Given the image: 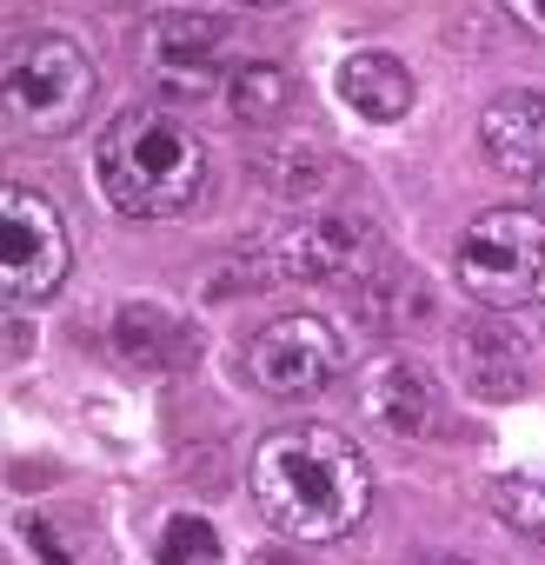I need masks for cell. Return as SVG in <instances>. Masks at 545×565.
Here are the masks:
<instances>
[{
    "mask_svg": "<svg viewBox=\"0 0 545 565\" xmlns=\"http://www.w3.org/2000/svg\"><path fill=\"white\" fill-rule=\"evenodd\" d=\"M246 486H253L259 519L300 545L346 539L373 505V466L333 426H287V433L259 439Z\"/></svg>",
    "mask_w": 545,
    "mask_h": 565,
    "instance_id": "cell-1",
    "label": "cell"
},
{
    "mask_svg": "<svg viewBox=\"0 0 545 565\" xmlns=\"http://www.w3.org/2000/svg\"><path fill=\"white\" fill-rule=\"evenodd\" d=\"M94 186L127 220H173L206 186V147H200V134L180 114H167V107H127L100 134Z\"/></svg>",
    "mask_w": 545,
    "mask_h": 565,
    "instance_id": "cell-2",
    "label": "cell"
},
{
    "mask_svg": "<svg viewBox=\"0 0 545 565\" xmlns=\"http://www.w3.org/2000/svg\"><path fill=\"white\" fill-rule=\"evenodd\" d=\"M94 61L81 54V41L67 34H21L0 61V107H8L14 134L54 140L74 134L94 107Z\"/></svg>",
    "mask_w": 545,
    "mask_h": 565,
    "instance_id": "cell-3",
    "label": "cell"
},
{
    "mask_svg": "<svg viewBox=\"0 0 545 565\" xmlns=\"http://www.w3.org/2000/svg\"><path fill=\"white\" fill-rule=\"evenodd\" d=\"M452 273L459 287L505 313V307H525L538 287H545V213H525V206H492L479 213L466 233H459V253H452Z\"/></svg>",
    "mask_w": 545,
    "mask_h": 565,
    "instance_id": "cell-4",
    "label": "cell"
},
{
    "mask_svg": "<svg viewBox=\"0 0 545 565\" xmlns=\"http://www.w3.org/2000/svg\"><path fill=\"white\" fill-rule=\"evenodd\" d=\"M61 279H67V226L54 200L8 186L0 193V294L21 307V300H47Z\"/></svg>",
    "mask_w": 545,
    "mask_h": 565,
    "instance_id": "cell-5",
    "label": "cell"
},
{
    "mask_svg": "<svg viewBox=\"0 0 545 565\" xmlns=\"http://www.w3.org/2000/svg\"><path fill=\"white\" fill-rule=\"evenodd\" d=\"M340 360H346V347H340L333 320H320V313H280L246 347V373L272 399H313L340 373Z\"/></svg>",
    "mask_w": 545,
    "mask_h": 565,
    "instance_id": "cell-6",
    "label": "cell"
},
{
    "mask_svg": "<svg viewBox=\"0 0 545 565\" xmlns=\"http://www.w3.org/2000/svg\"><path fill=\"white\" fill-rule=\"evenodd\" d=\"M272 266H280V279H300V287H333V279L380 273V226L360 213H313L280 233Z\"/></svg>",
    "mask_w": 545,
    "mask_h": 565,
    "instance_id": "cell-7",
    "label": "cell"
},
{
    "mask_svg": "<svg viewBox=\"0 0 545 565\" xmlns=\"http://www.w3.org/2000/svg\"><path fill=\"white\" fill-rule=\"evenodd\" d=\"M147 74L167 100H206V94H226L233 67H226V28L206 21V14H167L153 28V47H147Z\"/></svg>",
    "mask_w": 545,
    "mask_h": 565,
    "instance_id": "cell-8",
    "label": "cell"
},
{
    "mask_svg": "<svg viewBox=\"0 0 545 565\" xmlns=\"http://www.w3.org/2000/svg\"><path fill=\"white\" fill-rule=\"evenodd\" d=\"M360 406H366V419H373L380 433H393V439H426V433H439V419H446L439 380H432L419 360H406V353H386V360L366 366Z\"/></svg>",
    "mask_w": 545,
    "mask_h": 565,
    "instance_id": "cell-9",
    "label": "cell"
},
{
    "mask_svg": "<svg viewBox=\"0 0 545 565\" xmlns=\"http://www.w3.org/2000/svg\"><path fill=\"white\" fill-rule=\"evenodd\" d=\"M479 147H485V160H492L499 173H512V180L545 173V94H538V87L499 94V100L485 107V120H479Z\"/></svg>",
    "mask_w": 545,
    "mask_h": 565,
    "instance_id": "cell-10",
    "label": "cell"
},
{
    "mask_svg": "<svg viewBox=\"0 0 545 565\" xmlns=\"http://www.w3.org/2000/svg\"><path fill=\"white\" fill-rule=\"evenodd\" d=\"M459 366H466L472 399H519L525 393V373H532L525 340L505 320H472L459 333Z\"/></svg>",
    "mask_w": 545,
    "mask_h": 565,
    "instance_id": "cell-11",
    "label": "cell"
},
{
    "mask_svg": "<svg viewBox=\"0 0 545 565\" xmlns=\"http://www.w3.org/2000/svg\"><path fill=\"white\" fill-rule=\"evenodd\" d=\"M340 100H346L360 120L393 127V120H406V107H413V74H406V61H393V54H380V47L346 54V61H340Z\"/></svg>",
    "mask_w": 545,
    "mask_h": 565,
    "instance_id": "cell-12",
    "label": "cell"
},
{
    "mask_svg": "<svg viewBox=\"0 0 545 565\" xmlns=\"http://www.w3.org/2000/svg\"><path fill=\"white\" fill-rule=\"evenodd\" d=\"M114 347H120L127 366L160 373V366L180 353V327H173V313H160V307H120V320H114Z\"/></svg>",
    "mask_w": 545,
    "mask_h": 565,
    "instance_id": "cell-13",
    "label": "cell"
},
{
    "mask_svg": "<svg viewBox=\"0 0 545 565\" xmlns=\"http://www.w3.org/2000/svg\"><path fill=\"white\" fill-rule=\"evenodd\" d=\"M287 74L272 67V61H239L233 67V81H226V107L246 120V127H266V120H280V107H287Z\"/></svg>",
    "mask_w": 545,
    "mask_h": 565,
    "instance_id": "cell-14",
    "label": "cell"
},
{
    "mask_svg": "<svg viewBox=\"0 0 545 565\" xmlns=\"http://www.w3.org/2000/svg\"><path fill=\"white\" fill-rule=\"evenodd\" d=\"M366 307L380 313L373 327H413V320L432 313V294H426V279H413L399 266H380V273H366Z\"/></svg>",
    "mask_w": 545,
    "mask_h": 565,
    "instance_id": "cell-15",
    "label": "cell"
},
{
    "mask_svg": "<svg viewBox=\"0 0 545 565\" xmlns=\"http://www.w3.org/2000/svg\"><path fill=\"white\" fill-rule=\"evenodd\" d=\"M492 512L519 539H545V472H512L492 486Z\"/></svg>",
    "mask_w": 545,
    "mask_h": 565,
    "instance_id": "cell-16",
    "label": "cell"
},
{
    "mask_svg": "<svg viewBox=\"0 0 545 565\" xmlns=\"http://www.w3.org/2000/svg\"><path fill=\"white\" fill-rule=\"evenodd\" d=\"M153 565H226V552H220V532L200 512H173L160 545H153Z\"/></svg>",
    "mask_w": 545,
    "mask_h": 565,
    "instance_id": "cell-17",
    "label": "cell"
},
{
    "mask_svg": "<svg viewBox=\"0 0 545 565\" xmlns=\"http://www.w3.org/2000/svg\"><path fill=\"white\" fill-rule=\"evenodd\" d=\"M266 180H272V193L307 200L313 186H327V167H320L313 147H287V153H272V160H266Z\"/></svg>",
    "mask_w": 545,
    "mask_h": 565,
    "instance_id": "cell-18",
    "label": "cell"
},
{
    "mask_svg": "<svg viewBox=\"0 0 545 565\" xmlns=\"http://www.w3.org/2000/svg\"><path fill=\"white\" fill-rule=\"evenodd\" d=\"M499 8H505L525 34H538V41H545V0H499Z\"/></svg>",
    "mask_w": 545,
    "mask_h": 565,
    "instance_id": "cell-19",
    "label": "cell"
},
{
    "mask_svg": "<svg viewBox=\"0 0 545 565\" xmlns=\"http://www.w3.org/2000/svg\"><path fill=\"white\" fill-rule=\"evenodd\" d=\"M246 8H287V0H246Z\"/></svg>",
    "mask_w": 545,
    "mask_h": 565,
    "instance_id": "cell-20",
    "label": "cell"
},
{
    "mask_svg": "<svg viewBox=\"0 0 545 565\" xmlns=\"http://www.w3.org/2000/svg\"><path fill=\"white\" fill-rule=\"evenodd\" d=\"M426 565H466V558H426Z\"/></svg>",
    "mask_w": 545,
    "mask_h": 565,
    "instance_id": "cell-21",
    "label": "cell"
}]
</instances>
